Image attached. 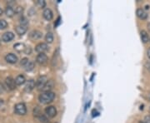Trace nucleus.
Returning a JSON list of instances; mask_svg holds the SVG:
<instances>
[{
  "mask_svg": "<svg viewBox=\"0 0 150 123\" xmlns=\"http://www.w3.org/2000/svg\"><path fill=\"white\" fill-rule=\"evenodd\" d=\"M44 112H45L46 116H48V117H54L57 115V109L54 106L47 107L45 108Z\"/></svg>",
  "mask_w": 150,
  "mask_h": 123,
  "instance_id": "5",
  "label": "nucleus"
},
{
  "mask_svg": "<svg viewBox=\"0 0 150 123\" xmlns=\"http://www.w3.org/2000/svg\"><path fill=\"white\" fill-rule=\"evenodd\" d=\"M5 14H6L7 17H8V18L14 17V16L15 15V10H14V8H13L12 6L8 5V7L5 8Z\"/></svg>",
  "mask_w": 150,
  "mask_h": 123,
  "instance_id": "15",
  "label": "nucleus"
},
{
  "mask_svg": "<svg viewBox=\"0 0 150 123\" xmlns=\"http://www.w3.org/2000/svg\"><path fill=\"white\" fill-rule=\"evenodd\" d=\"M5 60L8 63H11V64H15L18 62V57L16 56L15 54L14 53H8L5 56Z\"/></svg>",
  "mask_w": 150,
  "mask_h": 123,
  "instance_id": "8",
  "label": "nucleus"
},
{
  "mask_svg": "<svg viewBox=\"0 0 150 123\" xmlns=\"http://www.w3.org/2000/svg\"><path fill=\"white\" fill-rule=\"evenodd\" d=\"M55 98V93L53 92H42L39 97V100L42 104H48Z\"/></svg>",
  "mask_w": 150,
  "mask_h": 123,
  "instance_id": "1",
  "label": "nucleus"
},
{
  "mask_svg": "<svg viewBox=\"0 0 150 123\" xmlns=\"http://www.w3.org/2000/svg\"><path fill=\"white\" fill-rule=\"evenodd\" d=\"M29 62V58H27V57H24V58H23L21 61H20V64H21V66H23V67H24L28 62Z\"/></svg>",
  "mask_w": 150,
  "mask_h": 123,
  "instance_id": "27",
  "label": "nucleus"
},
{
  "mask_svg": "<svg viewBox=\"0 0 150 123\" xmlns=\"http://www.w3.org/2000/svg\"><path fill=\"white\" fill-rule=\"evenodd\" d=\"M31 52H32L31 48L27 47H26V49H25V51H24V53L27 54V55H29V54H31Z\"/></svg>",
  "mask_w": 150,
  "mask_h": 123,
  "instance_id": "29",
  "label": "nucleus"
},
{
  "mask_svg": "<svg viewBox=\"0 0 150 123\" xmlns=\"http://www.w3.org/2000/svg\"><path fill=\"white\" fill-rule=\"evenodd\" d=\"M35 87H36V82H35L33 80H29V81L27 82V83H26L25 87H24V92H32V91L34 89Z\"/></svg>",
  "mask_w": 150,
  "mask_h": 123,
  "instance_id": "9",
  "label": "nucleus"
},
{
  "mask_svg": "<svg viewBox=\"0 0 150 123\" xmlns=\"http://www.w3.org/2000/svg\"><path fill=\"white\" fill-rule=\"evenodd\" d=\"M45 41L48 43H52L54 42V35L52 32H48L45 36Z\"/></svg>",
  "mask_w": 150,
  "mask_h": 123,
  "instance_id": "21",
  "label": "nucleus"
},
{
  "mask_svg": "<svg viewBox=\"0 0 150 123\" xmlns=\"http://www.w3.org/2000/svg\"><path fill=\"white\" fill-rule=\"evenodd\" d=\"M48 50V46L47 43H40L35 47V51L39 53H44Z\"/></svg>",
  "mask_w": 150,
  "mask_h": 123,
  "instance_id": "4",
  "label": "nucleus"
},
{
  "mask_svg": "<svg viewBox=\"0 0 150 123\" xmlns=\"http://www.w3.org/2000/svg\"><path fill=\"white\" fill-rule=\"evenodd\" d=\"M3 104V101L1 100V99H0V107H1V106H2Z\"/></svg>",
  "mask_w": 150,
  "mask_h": 123,
  "instance_id": "32",
  "label": "nucleus"
},
{
  "mask_svg": "<svg viewBox=\"0 0 150 123\" xmlns=\"http://www.w3.org/2000/svg\"><path fill=\"white\" fill-rule=\"evenodd\" d=\"M143 122L144 123H150V115L146 116L143 119Z\"/></svg>",
  "mask_w": 150,
  "mask_h": 123,
  "instance_id": "28",
  "label": "nucleus"
},
{
  "mask_svg": "<svg viewBox=\"0 0 150 123\" xmlns=\"http://www.w3.org/2000/svg\"><path fill=\"white\" fill-rule=\"evenodd\" d=\"M24 69L25 71H27V72H30L33 69V68H34V62H31L29 61L25 66L24 67Z\"/></svg>",
  "mask_w": 150,
  "mask_h": 123,
  "instance_id": "20",
  "label": "nucleus"
},
{
  "mask_svg": "<svg viewBox=\"0 0 150 123\" xmlns=\"http://www.w3.org/2000/svg\"><path fill=\"white\" fill-rule=\"evenodd\" d=\"M149 100H150V94H149Z\"/></svg>",
  "mask_w": 150,
  "mask_h": 123,
  "instance_id": "34",
  "label": "nucleus"
},
{
  "mask_svg": "<svg viewBox=\"0 0 150 123\" xmlns=\"http://www.w3.org/2000/svg\"><path fill=\"white\" fill-rule=\"evenodd\" d=\"M48 77L46 76H41V77H39L37 79V81H36V87H37V89L39 90V91H42L43 89L44 86L48 82Z\"/></svg>",
  "mask_w": 150,
  "mask_h": 123,
  "instance_id": "3",
  "label": "nucleus"
},
{
  "mask_svg": "<svg viewBox=\"0 0 150 123\" xmlns=\"http://www.w3.org/2000/svg\"><path fill=\"white\" fill-rule=\"evenodd\" d=\"M138 123H144V122H139Z\"/></svg>",
  "mask_w": 150,
  "mask_h": 123,
  "instance_id": "35",
  "label": "nucleus"
},
{
  "mask_svg": "<svg viewBox=\"0 0 150 123\" xmlns=\"http://www.w3.org/2000/svg\"><path fill=\"white\" fill-rule=\"evenodd\" d=\"M145 68H146V69L149 70L150 72V62H148L145 63Z\"/></svg>",
  "mask_w": 150,
  "mask_h": 123,
  "instance_id": "30",
  "label": "nucleus"
},
{
  "mask_svg": "<svg viewBox=\"0 0 150 123\" xmlns=\"http://www.w3.org/2000/svg\"><path fill=\"white\" fill-rule=\"evenodd\" d=\"M28 23H29V22H28V20L25 18H20V24L21 25H24V26H28Z\"/></svg>",
  "mask_w": 150,
  "mask_h": 123,
  "instance_id": "26",
  "label": "nucleus"
},
{
  "mask_svg": "<svg viewBox=\"0 0 150 123\" xmlns=\"http://www.w3.org/2000/svg\"><path fill=\"white\" fill-rule=\"evenodd\" d=\"M5 84L9 90H14L16 88V86H17L14 79L11 77H8L5 79Z\"/></svg>",
  "mask_w": 150,
  "mask_h": 123,
  "instance_id": "6",
  "label": "nucleus"
},
{
  "mask_svg": "<svg viewBox=\"0 0 150 123\" xmlns=\"http://www.w3.org/2000/svg\"><path fill=\"white\" fill-rule=\"evenodd\" d=\"M0 45H1V40H0Z\"/></svg>",
  "mask_w": 150,
  "mask_h": 123,
  "instance_id": "36",
  "label": "nucleus"
},
{
  "mask_svg": "<svg viewBox=\"0 0 150 123\" xmlns=\"http://www.w3.org/2000/svg\"><path fill=\"white\" fill-rule=\"evenodd\" d=\"M14 81H15V83L17 86H21V85L24 84L26 82V78H25L24 75H18L14 79Z\"/></svg>",
  "mask_w": 150,
  "mask_h": 123,
  "instance_id": "16",
  "label": "nucleus"
},
{
  "mask_svg": "<svg viewBox=\"0 0 150 123\" xmlns=\"http://www.w3.org/2000/svg\"><path fill=\"white\" fill-rule=\"evenodd\" d=\"M149 42H150V39H149Z\"/></svg>",
  "mask_w": 150,
  "mask_h": 123,
  "instance_id": "38",
  "label": "nucleus"
},
{
  "mask_svg": "<svg viewBox=\"0 0 150 123\" xmlns=\"http://www.w3.org/2000/svg\"><path fill=\"white\" fill-rule=\"evenodd\" d=\"M14 112L20 116H24L27 113V107L24 103H18L14 107Z\"/></svg>",
  "mask_w": 150,
  "mask_h": 123,
  "instance_id": "2",
  "label": "nucleus"
},
{
  "mask_svg": "<svg viewBox=\"0 0 150 123\" xmlns=\"http://www.w3.org/2000/svg\"><path fill=\"white\" fill-rule=\"evenodd\" d=\"M14 10H15V14H22L23 11H24V8H22L21 6H18Z\"/></svg>",
  "mask_w": 150,
  "mask_h": 123,
  "instance_id": "24",
  "label": "nucleus"
},
{
  "mask_svg": "<svg viewBox=\"0 0 150 123\" xmlns=\"http://www.w3.org/2000/svg\"><path fill=\"white\" fill-rule=\"evenodd\" d=\"M48 57L45 53H39L36 57V62L40 65H44L48 62Z\"/></svg>",
  "mask_w": 150,
  "mask_h": 123,
  "instance_id": "7",
  "label": "nucleus"
},
{
  "mask_svg": "<svg viewBox=\"0 0 150 123\" xmlns=\"http://www.w3.org/2000/svg\"><path fill=\"white\" fill-rule=\"evenodd\" d=\"M27 47L24 45V43H16L14 45V50L18 52V53H24L25 49Z\"/></svg>",
  "mask_w": 150,
  "mask_h": 123,
  "instance_id": "18",
  "label": "nucleus"
},
{
  "mask_svg": "<svg viewBox=\"0 0 150 123\" xmlns=\"http://www.w3.org/2000/svg\"><path fill=\"white\" fill-rule=\"evenodd\" d=\"M149 111H150V107H149Z\"/></svg>",
  "mask_w": 150,
  "mask_h": 123,
  "instance_id": "37",
  "label": "nucleus"
},
{
  "mask_svg": "<svg viewBox=\"0 0 150 123\" xmlns=\"http://www.w3.org/2000/svg\"><path fill=\"white\" fill-rule=\"evenodd\" d=\"M37 4L39 6L40 8H43L45 7V5H46V3H45V1H43V0H38V1H37Z\"/></svg>",
  "mask_w": 150,
  "mask_h": 123,
  "instance_id": "25",
  "label": "nucleus"
},
{
  "mask_svg": "<svg viewBox=\"0 0 150 123\" xmlns=\"http://www.w3.org/2000/svg\"><path fill=\"white\" fill-rule=\"evenodd\" d=\"M136 15L137 17L141 19V20H146L148 18V14L146 13V11L143 8H138L136 11Z\"/></svg>",
  "mask_w": 150,
  "mask_h": 123,
  "instance_id": "11",
  "label": "nucleus"
},
{
  "mask_svg": "<svg viewBox=\"0 0 150 123\" xmlns=\"http://www.w3.org/2000/svg\"><path fill=\"white\" fill-rule=\"evenodd\" d=\"M43 18H44L46 20L50 21V20H52L53 18H54V14H53V12H52L51 9L46 8V9H44V11H43Z\"/></svg>",
  "mask_w": 150,
  "mask_h": 123,
  "instance_id": "13",
  "label": "nucleus"
},
{
  "mask_svg": "<svg viewBox=\"0 0 150 123\" xmlns=\"http://www.w3.org/2000/svg\"><path fill=\"white\" fill-rule=\"evenodd\" d=\"M54 83L53 80L48 81V82L46 83V85L44 86V87H43V89L42 90V92H51V89L54 87Z\"/></svg>",
  "mask_w": 150,
  "mask_h": 123,
  "instance_id": "19",
  "label": "nucleus"
},
{
  "mask_svg": "<svg viewBox=\"0 0 150 123\" xmlns=\"http://www.w3.org/2000/svg\"><path fill=\"white\" fill-rule=\"evenodd\" d=\"M28 30V28H27V26H24V25H21V24H19V25H18L17 27L15 28V31L19 35V36H22V35H24V33L27 32Z\"/></svg>",
  "mask_w": 150,
  "mask_h": 123,
  "instance_id": "14",
  "label": "nucleus"
},
{
  "mask_svg": "<svg viewBox=\"0 0 150 123\" xmlns=\"http://www.w3.org/2000/svg\"><path fill=\"white\" fill-rule=\"evenodd\" d=\"M2 14H3V10H2V8H0V16L2 15Z\"/></svg>",
  "mask_w": 150,
  "mask_h": 123,
  "instance_id": "33",
  "label": "nucleus"
},
{
  "mask_svg": "<svg viewBox=\"0 0 150 123\" xmlns=\"http://www.w3.org/2000/svg\"><path fill=\"white\" fill-rule=\"evenodd\" d=\"M14 39V34L12 32H6L3 34L2 36V40L4 42V43H8V42H11L13 39Z\"/></svg>",
  "mask_w": 150,
  "mask_h": 123,
  "instance_id": "10",
  "label": "nucleus"
},
{
  "mask_svg": "<svg viewBox=\"0 0 150 123\" xmlns=\"http://www.w3.org/2000/svg\"><path fill=\"white\" fill-rule=\"evenodd\" d=\"M29 37L31 40H38L42 38V32L39 30H33L30 32Z\"/></svg>",
  "mask_w": 150,
  "mask_h": 123,
  "instance_id": "12",
  "label": "nucleus"
},
{
  "mask_svg": "<svg viewBox=\"0 0 150 123\" xmlns=\"http://www.w3.org/2000/svg\"><path fill=\"white\" fill-rule=\"evenodd\" d=\"M140 37H141V40L143 43H147L148 42H149L150 38L146 31L142 30L140 32Z\"/></svg>",
  "mask_w": 150,
  "mask_h": 123,
  "instance_id": "17",
  "label": "nucleus"
},
{
  "mask_svg": "<svg viewBox=\"0 0 150 123\" xmlns=\"http://www.w3.org/2000/svg\"><path fill=\"white\" fill-rule=\"evenodd\" d=\"M7 27H8V23L3 19H0V29H4Z\"/></svg>",
  "mask_w": 150,
  "mask_h": 123,
  "instance_id": "22",
  "label": "nucleus"
},
{
  "mask_svg": "<svg viewBox=\"0 0 150 123\" xmlns=\"http://www.w3.org/2000/svg\"><path fill=\"white\" fill-rule=\"evenodd\" d=\"M147 56H148V57L150 59V48H149L147 50Z\"/></svg>",
  "mask_w": 150,
  "mask_h": 123,
  "instance_id": "31",
  "label": "nucleus"
},
{
  "mask_svg": "<svg viewBox=\"0 0 150 123\" xmlns=\"http://www.w3.org/2000/svg\"><path fill=\"white\" fill-rule=\"evenodd\" d=\"M39 119L40 122L43 123H47L48 122L47 117H46L44 115H42V114H41L40 116H39Z\"/></svg>",
  "mask_w": 150,
  "mask_h": 123,
  "instance_id": "23",
  "label": "nucleus"
}]
</instances>
